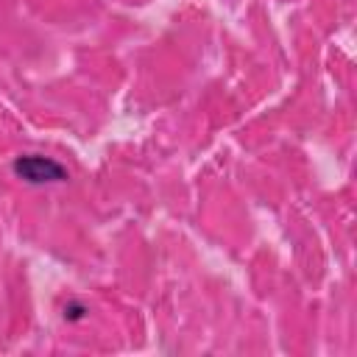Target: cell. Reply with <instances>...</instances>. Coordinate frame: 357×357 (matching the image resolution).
Listing matches in <instances>:
<instances>
[{"instance_id": "cell-1", "label": "cell", "mask_w": 357, "mask_h": 357, "mask_svg": "<svg viewBox=\"0 0 357 357\" xmlns=\"http://www.w3.org/2000/svg\"><path fill=\"white\" fill-rule=\"evenodd\" d=\"M17 170L28 178V181H56L64 176V170L50 162V159H42V156H25L22 162H17Z\"/></svg>"}]
</instances>
